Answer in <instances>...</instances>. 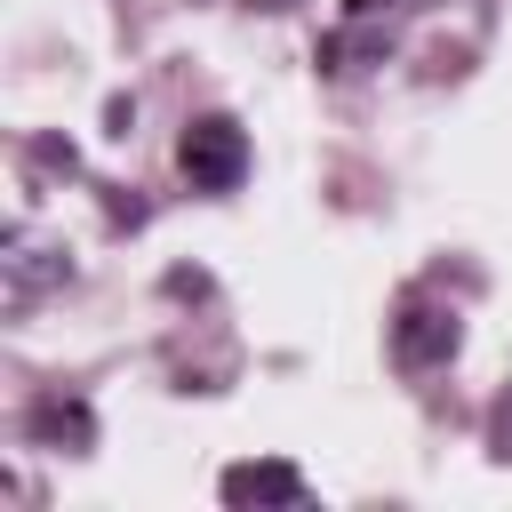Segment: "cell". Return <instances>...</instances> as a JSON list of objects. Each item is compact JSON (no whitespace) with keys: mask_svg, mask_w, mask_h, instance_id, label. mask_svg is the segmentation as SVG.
Listing matches in <instances>:
<instances>
[{"mask_svg":"<svg viewBox=\"0 0 512 512\" xmlns=\"http://www.w3.org/2000/svg\"><path fill=\"white\" fill-rule=\"evenodd\" d=\"M176 168H184L192 192H232V184L248 176V128H240L232 112L192 120V128L176 136Z\"/></svg>","mask_w":512,"mask_h":512,"instance_id":"1","label":"cell"},{"mask_svg":"<svg viewBox=\"0 0 512 512\" xmlns=\"http://www.w3.org/2000/svg\"><path fill=\"white\" fill-rule=\"evenodd\" d=\"M456 344H464V328H456V312H448V304H424V296H408V304H400V320H392V360H400L408 376H424V368L456 360Z\"/></svg>","mask_w":512,"mask_h":512,"instance_id":"2","label":"cell"},{"mask_svg":"<svg viewBox=\"0 0 512 512\" xmlns=\"http://www.w3.org/2000/svg\"><path fill=\"white\" fill-rule=\"evenodd\" d=\"M24 440L64 448V456H88V448H96V416H88L80 392H40V400L24 408Z\"/></svg>","mask_w":512,"mask_h":512,"instance_id":"3","label":"cell"},{"mask_svg":"<svg viewBox=\"0 0 512 512\" xmlns=\"http://www.w3.org/2000/svg\"><path fill=\"white\" fill-rule=\"evenodd\" d=\"M224 504H304V472L264 456V464H232L224 472Z\"/></svg>","mask_w":512,"mask_h":512,"instance_id":"4","label":"cell"},{"mask_svg":"<svg viewBox=\"0 0 512 512\" xmlns=\"http://www.w3.org/2000/svg\"><path fill=\"white\" fill-rule=\"evenodd\" d=\"M0 272H8V312H32V296L64 280V256H40V248L16 232V240H8V256H0Z\"/></svg>","mask_w":512,"mask_h":512,"instance_id":"5","label":"cell"},{"mask_svg":"<svg viewBox=\"0 0 512 512\" xmlns=\"http://www.w3.org/2000/svg\"><path fill=\"white\" fill-rule=\"evenodd\" d=\"M32 160H40V168H56V176H72V168H80V152H72L64 136H32Z\"/></svg>","mask_w":512,"mask_h":512,"instance_id":"6","label":"cell"},{"mask_svg":"<svg viewBox=\"0 0 512 512\" xmlns=\"http://www.w3.org/2000/svg\"><path fill=\"white\" fill-rule=\"evenodd\" d=\"M488 448H496V456H512V392L488 408Z\"/></svg>","mask_w":512,"mask_h":512,"instance_id":"7","label":"cell"},{"mask_svg":"<svg viewBox=\"0 0 512 512\" xmlns=\"http://www.w3.org/2000/svg\"><path fill=\"white\" fill-rule=\"evenodd\" d=\"M264 8H288V0H264Z\"/></svg>","mask_w":512,"mask_h":512,"instance_id":"8","label":"cell"}]
</instances>
